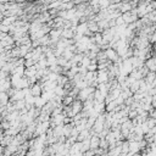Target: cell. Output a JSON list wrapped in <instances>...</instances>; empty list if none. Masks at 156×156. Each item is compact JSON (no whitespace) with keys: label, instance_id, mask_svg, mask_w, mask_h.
<instances>
[{"label":"cell","instance_id":"1","mask_svg":"<svg viewBox=\"0 0 156 156\" xmlns=\"http://www.w3.org/2000/svg\"><path fill=\"white\" fill-rule=\"evenodd\" d=\"M104 51H105V55H106V57H107L109 61H111V62H117L120 60V56L117 55V51L115 49H112V48L109 46L106 50H104Z\"/></svg>","mask_w":156,"mask_h":156},{"label":"cell","instance_id":"2","mask_svg":"<svg viewBox=\"0 0 156 156\" xmlns=\"http://www.w3.org/2000/svg\"><path fill=\"white\" fill-rule=\"evenodd\" d=\"M30 88V94H32L33 97H40L41 94H43V87H41L40 82H37L34 83V84H32L29 87Z\"/></svg>","mask_w":156,"mask_h":156},{"label":"cell","instance_id":"3","mask_svg":"<svg viewBox=\"0 0 156 156\" xmlns=\"http://www.w3.org/2000/svg\"><path fill=\"white\" fill-rule=\"evenodd\" d=\"M98 82L99 83H107L110 81V76H109V71L106 70H101L98 71Z\"/></svg>","mask_w":156,"mask_h":156},{"label":"cell","instance_id":"4","mask_svg":"<svg viewBox=\"0 0 156 156\" xmlns=\"http://www.w3.org/2000/svg\"><path fill=\"white\" fill-rule=\"evenodd\" d=\"M71 109H72V112L75 113V115H77V113L82 112L83 111V101L81 100H76L72 102V105H71Z\"/></svg>","mask_w":156,"mask_h":156},{"label":"cell","instance_id":"5","mask_svg":"<svg viewBox=\"0 0 156 156\" xmlns=\"http://www.w3.org/2000/svg\"><path fill=\"white\" fill-rule=\"evenodd\" d=\"M90 137H91L90 129L86 128V129H83V131L79 132L78 137H77V140H78V141H83V140H86V139H90Z\"/></svg>","mask_w":156,"mask_h":156},{"label":"cell","instance_id":"6","mask_svg":"<svg viewBox=\"0 0 156 156\" xmlns=\"http://www.w3.org/2000/svg\"><path fill=\"white\" fill-rule=\"evenodd\" d=\"M37 72H38V68L37 66H30V67H26V71H25V76L27 78H33L37 76Z\"/></svg>","mask_w":156,"mask_h":156},{"label":"cell","instance_id":"7","mask_svg":"<svg viewBox=\"0 0 156 156\" xmlns=\"http://www.w3.org/2000/svg\"><path fill=\"white\" fill-rule=\"evenodd\" d=\"M144 65L149 68V71L156 72V60H155L154 56H151V57H149V59L145 60V64Z\"/></svg>","mask_w":156,"mask_h":156},{"label":"cell","instance_id":"8","mask_svg":"<svg viewBox=\"0 0 156 156\" xmlns=\"http://www.w3.org/2000/svg\"><path fill=\"white\" fill-rule=\"evenodd\" d=\"M100 145V137L99 134H93L90 137V148L91 149H98Z\"/></svg>","mask_w":156,"mask_h":156},{"label":"cell","instance_id":"9","mask_svg":"<svg viewBox=\"0 0 156 156\" xmlns=\"http://www.w3.org/2000/svg\"><path fill=\"white\" fill-rule=\"evenodd\" d=\"M129 141V151L136 155V154H139L140 151V148H139V143L136 141V140H128Z\"/></svg>","mask_w":156,"mask_h":156},{"label":"cell","instance_id":"10","mask_svg":"<svg viewBox=\"0 0 156 156\" xmlns=\"http://www.w3.org/2000/svg\"><path fill=\"white\" fill-rule=\"evenodd\" d=\"M22 99H25V93H23V90L22 89H16V91H15V94L10 98V100L11 101H17V100H22Z\"/></svg>","mask_w":156,"mask_h":156},{"label":"cell","instance_id":"11","mask_svg":"<svg viewBox=\"0 0 156 156\" xmlns=\"http://www.w3.org/2000/svg\"><path fill=\"white\" fill-rule=\"evenodd\" d=\"M46 102H48V100H46L43 95H40V97H37V98H36L34 106H36V107H39V109H43Z\"/></svg>","mask_w":156,"mask_h":156},{"label":"cell","instance_id":"12","mask_svg":"<svg viewBox=\"0 0 156 156\" xmlns=\"http://www.w3.org/2000/svg\"><path fill=\"white\" fill-rule=\"evenodd\" d=\"M155 78H156V72H152V71H149V73L144 77L145 82H147L148 84H150V86H152V83H154Z\"/></svg>","mask_w":156,"mask_h":156},{"label":"cell","instance_id":"13","mask_svg":"<svg viewBox=\"0 0 156 156\" xmlns=\"http://www.w3.org/2000/svg\"><path fill=\"white\" fill-rule=\"evenodd\" d=\"M117 102H116V100H113V101H111V102H109V104H106L105 105V112H112V111H116V109H117Z\"/></svg>","mask_w":156,"mask_h":156},{"label":"cell","instance_id":"14","mask_svg":"<svg viewBox=\"0 0 156 156\" xmlns=\"http://www.w3.org/2000/svg\"><path fill=\"white\" fill-rule=\"evenodd\" d=\"M73 101H75V98L71 97L70 94H67V95H65L64 98H62V105L64 106H71Z\"/></svg>","mask_w":156,"mask_h":156},{"label":"cell","instance_id":"15","mask_svg":"<svg viewBox=\"0 0 156 156\" xmlns=\"http://www.w3.org/2000/svg\"><path fill=\"white\" fill-rule=\"evenodd\" d=\"M14 104H15V109H16L17 111H21L22 109L26 107V101H25V99H22V100H17V101H15Z\"/></svg>","mask_w":156,"mask_h":156},{"label":"cell","instance_id":"16","mask_svg":"<svg viewBox=\"0 0 156 156\" xmlns=\"http://www.w3.org/2000/svg\"><path fill=\"white\" fill-rule=\"evenodd\" d=\"M139 88H140V83H139V81H134L132 84L129 86V89H131V91L133 93H137V91H139Z\"/></svg>","mask_w":156,"mask_h":156},{"label":"cell","instance_id":"17","mask_svg":"<svg viewBox=\"0 0 156 156\" xmlns=\"http://www.w3.org/2000/svg\"><path fill=\"white\" fill-rule=\"evenodd\" d=\"M121 149H122V154H126L129 152V141L128 140H123L122 145H121Z\"/></svg>","mask_w":156,"mask_h":156},{"label":"cell","instance_id":"18","mask_svg":"<svg viewBox=\"0 0 156 156\" xmlns=\"http://www.w3.org/2000/svg\"><path fill=\"white\" fill-rule=\"evenodd\" d=\"M89 65H90V59H89V56H88V55H84V57H83V59H82V61H81L79 66L88 67Z\"/></svg>","mask_w":156,"mask_h":156},{"label":"cell","instance_id":"19","mask_svg":"<svg viewBox=\"0 0 156 156\" xmlns=\"http://www.w3.org/2000/svg\"><path fill=\"white\" fill-rule=\"evenodd\" d=\"M99 148L104 149V150H109V141L105 138H100V145Z\"/></svg>","mask_w":156,"mask_h":156},{"label":"cell","instance_id":"20","mask_svg":"<svg viewBox=\"0 0 156 156\" xmlns=\"http://www.w3.org/2000/svg\"><path fill=\"white\" fill-rule=\"evenodd\" d=\"M148 18H149V21H150V22L151 23H156V10H154V11H151V12H149L148 15Z\"/></svg>","mask_w":156,"mask_h":156},{"label":"cell","instance_id":"21","mask_svg":"<svg viewBox=\"0 0 156 156\" xmlns=\"http://www.w3.org/2000/svg\"><path fill=\"white\" fill-rule=\"evenodd\" d=\"M138 116V111L136 109H131L129 112H128V118L129 120H133V118H136Z\"/></svg>","mask_w":156,"mask_h":156},{"label":"cell","instance_id":"22","mask_svg":"<svg viewBox=\"0 0 156 156\" xmlns=\"http://www.w3.org/2000/svg\"><path fill=\"white\" fill-rule=\"evenodd\" d=\"M37 64V62L32 59V57H30V59H25V66L26 67H30V66H34Z\"/></svg>","mask_w":156,"mask_h":156},{"label":"cell","instance_id":"23","mask_svg":"<svg viewBox=\"0 0 156 156\" xmlns=\"http://www.w3.org/2000/svg\"><path fill=\"white\" fill-rule=\"evenodd\" d=\"M97 155V149H89L86 152H83V156H95Z\"/></svg>","mask_w":156,"mask_h":156},{"label":"cell","instance_id":"24","mask_svg":"<svg viewBox=\"0 0 156 156\" xmlns=\"http://www.w3.org/2000/svg\"><path fill=\"white\" fill-rule=\"evenodd\" d=\"M87 68H88V71L95 72V71H98V64H93V62H90V65H89Z\"/></svg>","mask_w":156,"mask_h":156},{"label":"cell","instance_id":"25","mask_svg":"<svg viewBox=\"0 0 156 156\" xmlns=\"http://www.w3.org/2000/svg\"><path fill=\"white\" fill-rule=\"evenodd\" d=\"M115 21H116V26H123V25H126V23H124V20H123V17H122V15L118 16Z\"/></svg>","mask_w":156,"mask_h":156},{"label":"cell","instance_id":"26","mask_svg":"<svg viewBox=\"0 0 156 156\" xmlns=\"http://www.w3.org/2000/svg\"><path fill=\"white\" fill-rule=\"evenodd\" d=\"M4 149H5V147L0 145V156H3V155H4Z\"/></svg>","mask_w":156,"mask_h":156},{"label":"cell","instance_id":"27","mask_svg":"<svg viewBox=\"0 0 156 156\" xmlns=\"http://www.w3.org/2000/svg\"><path fill=\"white\" fill-rule=\"evenodd\" d=\"M4 20V14L3 12H0V23H1V21Z\"/></svg>","mask_w":156,"mask_h":156},{"label":"cell","instance_id":"28","mask_svg":"<svg viewBox=\"0 0 156 156\" xmlns=\"http://www.w3.org/2000/svg\"><path fill=\"white\" fill-rule=\"evenodd\" d=\"M152 141L156 143V133H154V136H152Z\"/></svg>","mask_w":156,"mask_h":156},{"label":"cell","instance_id":"29","mask_svg":"<svg viewBox=\"0 0 156 156\" xmlns=\"http://www.w3.org/2000/svg\"><path fill=\"white\" fill-rule=\"evenodd\" d=\"M151 4H152V6H154V9L156 10V0H154V1H152Z\"/></svg>","mask_w":156,"mask_h":156},{"label":"cell","instance_id":"30","mask_svg":"<svg viewBox=\"0 0 156 156\" xmlns=\"http://www.w3.org/2000/svg\"><path fill=\"white\" fill-rule=\"evenodd\" d=\"M152 48H154V51H155V53H156V43L154 44V46H152Z\"/></svg>","mask_w":156,"mask_h":156},{"label":"cell","instance_id":"31","mask_svg":"<svg viewBox=\"0 0 156 156\" xmlns=\"http://www.w3.org/2000/svg\"><path fill=\"white\" fill-rule=\"evenodd\" d=\"M1 139H3V138H0V143H1Z\"/></svg>","mask_w":156,"mask_h":156},{"label":"cell","instance_id":"32","mask_svg":"<svg viewBox=\"0 0 156 156\" xmlns=\"http://www.w3.org/2000/svg\"><path fill=\"white\" fill-rule=\"evenodd\" d=\"M155 26H156V23H155Z\"/></svg>","mask_w":156,"mask_h":156}]
</instances>
